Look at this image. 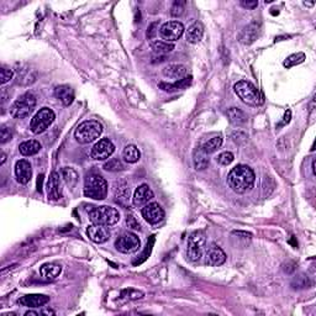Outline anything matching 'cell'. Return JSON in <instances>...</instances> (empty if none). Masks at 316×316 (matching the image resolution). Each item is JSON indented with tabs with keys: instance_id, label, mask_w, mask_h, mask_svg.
Wrapping results in <instances>:
<instances>
[{
	"instance_id": "obj_5",
	"label": "cell",
	"mask_w": 316,
	"mask_h": 316,
	"mask_svg": "<svg viewBox=\"0 0 316 316\" xmlns=\"http://www.w3.org/2000/svg\"><path fill=\"white\" fill-rule=\"evenodd\" d=\"M237 97L250 106H258L263 103V97L261 92L249 81L237 82L233 87Z\"/></svg>"
},
{
	"instance_id": "obj_28",
	"label": "cell",
	"mask_w": 316,
	"mask_h": 316,
	"mask_svg": "<svg viewBox=\"0 0 316 316\" xmlns=\"http://www.w3.org/2000/svg\"><path fill=\"white\" fill-rule=\"evenodd\" d=\"M226 115H227L228 121L231 122L235 126H240V125H244L247 121V115L239 108H230L226 111Z\"/></svg>"
},
{
	"instance_id": "obj_12",
	"label": "cell",
	"mask_w": 316,
	"mask_h": 316,
	"mask_svg": "<svg viewBox=\"0 0 316 316\" xmlns=\"http://www.w3.org/2000/svg\"><path fill=\"white\" fill-rule=\"evenodd\" d=\"M142 216L148 224L157 225L165 219V211L158 203H148L142 208Z\"/></svg>"
},
{
	"instance_id": "obj_41",
	"label": "cell",
	"mask_w": 316,
	"mask_h": 316,
	"mask_svg": "<svg viewBox=\"0 0 316 316\" xmlns=\"http://www.w3.org/2000/svg\"><path fill=\"white\" fill-rule=\"evenodd\" d=\"M241 5L244 8H246V9H255V8L258 7V2L257 0H253V2H246V0H242L241 2Z\"/></svg>"
},
{
	"instance_id": "obj_15",
	"label": "cell",
	"mask_w": 316,
	"mask_h": 316,
	"mask_svg": "<svg viewBox=\"0 0 316 316\" xmlns=\"http://www.w3.org/2000/svg\"><path fill=\"white\" fill-rule=\"evenodd\" d=\"M87 235L95 244H104L110 237V231H109L108 226L92 224L87 228Z\"/></svg>"
},
{
	"instance_id": "obj_43",
	"label": "cell",
	"mask_w": 316,
	"mask_h": 316,
	"mask_svg": "<svg viewBox=\"0 0 316 316\" xmlns=\"http://www.w3.org/2000/svg\"><path fill=\"white\" fill-rule=\"evenodd\" d=\"M156 29H157V24L156 23L152 24V25L149 26L148 32H147V36H148V39H153L154 35H156V32H157Z\"/></svg>"
},
{
	"instance_id": "obj_40",
	"label": "cell",
	"mask_w": 316,
	"mask_h": 316,
	"mask_svg": "<svg viewBox=\"0 0 316 316\" xmlns=\"http://www.w3.org/2000/svg\"><path fill=\"white\" fill-rule=\"evenodd\" d=\"M126 224H127V226H129L130 228H132V230H140V228H141L140 224H138L137 220L135 219V216H133V215H127Z\"/></svg>"
},
{
	"instance_id": "obj_19",
	"label": "cell",
	"mask_w": 316,
	"mask_h": 316,
	"mask_svg": "<svg viewBox=\"0 0 316 316\" xmlns=\"http://www.w3.org/2000/svg\"><path fill=\"white\" fill-rule=\"evenodd\" d=\"M47 194L50 200L57 201L62 198V188H61V178L57 172H52L50 176V179L47 182Z\"/></svg>"
},
{
	"instance_id": "obj_46",
	"label": "cell",
	"mask_w": 316,
	"mask_h": 316,
	"mask_svg": "<svg viewBox=\"0 0 316 316\" xmlns=\"http://www.w3.org/2000/svg\"><path fill=\"white\" fill-rule=\"evenodd\" d=\"M40 315H54L53 310H42L40 311Z\"/></svg>"
},
{
	"instance_id": "obj_1",
	"label": "cell",
	"mask_w": 316,
	"mask_h": 316,
	"mask_svg": "<svg viewBox=\"0 0 316 316\" xmlns=\"http://www.w3.org/2000/svg\"><path fill=\"white\" fill-rule=\"evenodd\" d=\"M255 172L246 165H237L227 176V184L237 194L250 192L255 185Z\"/></svg>"
},
{
	"instance_id": "obj_24",
	"label": "cell",
	"mask_w": 316,
	"mask_h": 316,
	"mask_svg": "<svg viewBox=\"0 0 316 316\" xmlns=\"http://www.w3.org/2000/svg\"><path fill=\"white\" fill-rule=\"evenodd\" d=\"M62 273V267L58 263H45L41 266L40 274L43 279L54 280Z\"/></svg>"
},
{
	"instance_id": "obj_25",
	"label": "cell",
	"mask_w": 316,
	"mask_h": 316,
	"mask_svg": "<svg viewBox=\"0 0 316 316\" xmlns=\"http://www.w3.org/2000/svg\"><path fill=\"white\" fill-rule=\"evenodd\" d=\"M203 35H204L203 24L197 21V23L193 24L192 26L188 27L187 34H185V39H187L189 43H198L200 42L201 39H203Z\"/></svg>"
},
{
	"instance_id": "obj_23",
	"label": "cell",
	"mask_w": 316,
	"mask_h": 316,
	"mask_svg": "<svg viewBox=\"0 0 316 316\" xmlns=\"http://www.w3.org/2000/svg\"><path fill=\"white\" fill-rule=\"evenodd\" d=\"M54 97L64 106H69L74 100V92L69 86H58L54 89Z\"/></svg>"
},
{
	"instance_id": "obj_18",
	"label": "cell",
	"mask_w": 316,
	"mask_h": 316,
	"mask_svg": "<svg viewBox=\"0 0 316 316\" xmlns=\"http://www.w3.org/2000/svg\"><path fill=\"white\" fill-rule=\"evenodd\" d=\"M154 197L153 192H152L151 188L147 184H141L137 189L135 190V194H133V204L138 208H143L147 205L149 201L152 200Z\"/></svg>"
},
{
	"instance_id": "obj_44",
	"label": "cell",
	"mask_w": 316,
	"mask_h": 316,
	"mask_svg": "<svg viewBox=\"0 0 316 316\" xmlns=\"http://www.w3.org/2000/svg\"><path fill=\"white\" fill-rule=\"evenodd\" d=\"M42 183H43V176H39L37 179V192L42 193Z\"/></svg>"
},
{
	"instance_id": "obj_36",
	"label": "cell",
	"mask_w": 316,
	"mask_h": 316,
	"mask_svg": "<svg viewBox=\"0 0 316 316\" xmlns=\"http://www.w3.org/2000/svg\"><path fill=\"white\" fill-rule=\"evenodd\" d=\"M185 10V2H174L171 8V15L174 18H179L183 15Z\"/></svg>"
},
{
	"instance_id": "obj_16",
	"label": "cell",
	"mask_w": 316,
	"mask_h": 316,
	"mask_svg": "<svg viewBox=\"0 0 316 316\" xmlns=\"http://www.w3.org/2000/svg\"><path fill=\"white\" fill-rule=\"evenodd\" d=\"M47 303H50V296L43 295V294H29V295L23 296L18 300L19 305L30 307V309L42 307Z\"/></svg>"
},
{
	"instance_id": "obj_13",
	"label": "cell",
	"mask_w": 316,
	"mask_h": 316,
	"mask_svg": "<svg viewBox=\"0 0 316 316\" xmlns=\"http://www.w3.org/2000/svg\"><path fill=\"white\" fill-rule=\"evenodd\" d=\"M261 34V24L258 21H253V23L249 24L247 26H245L244 29L241 30V32L239 34V39L240 42L242 45H252L256 40L258 39Z\"/></svg>"
},
{
	"instance_id": "obj_22",
	"label": "cell",
	"mask_w": 316,
	"mask_h": 316,
	"mask_svg": "<svg viewBox=\"0 0 316 316\" xmlns=\"http://www.w3.org/2000/svg\"><path fill=\"white\" fill-rule=\"evenodd\" d=\"M163 75L176 81H181L188 77V68L183 64H170V66L163 68Z\"/></svg>"
},
{
	"instance_id": "obj_3",
	"label": "cell",
	"mask_w": 316,
	"mask_h": 316,
	"mask_svg": "<svg viewBox=\"0 0 316 316\" xmlns=\"http://www.w3.org/2000/svg\"><path fill=\"white\" fill-rule=\"evenodd\" d=\"M103 133V126L97 120H87L82 122L81 125L75 129L74 137L82 145L92 143L97 141Z\"/></svg>"
},
{
	"instance_id": "obj_26",
	"label": "cell",
	"mask_w": 316,
	"mask_h": 316,
	"mask_svg": "<svg viewBox=\"0 0 316 316\" xmlns=\"http://www.w3.org/2000/svg\"><path fill=\"white\" fill-rule=\"evenodd\" d=\"M41 148H42V146L36 140L25 141V142L20 143V146H19V151H20L23 156H34V154L39 153Z\"/></svg>"
},
{
	"instance_id": "obj_27",
	"label": "cell",
	"mask_w": 316,
	"mask_h": 316,
	"mask_svg": "<svg viewBox=\"0 0 316 316\" xmlns=\"http://www.w3.org/2000/svg\"><path fill=\"white\" fill-rule=\"evenodd\" d=\"M193 163L197 171H204L209 167V157L200 147L195 148L194 153H193Z\"/></svg>"
},
{
	"instance_id": "obj_31",
	"label": "cell",
	"mask_w": 316,
	"mask_h": 316,
	"mask_svg": "<svg viewBox=\"0 0 316 316\" xmlns=\"http://www.w3.org/2000/svg\"><path fill=\"white\" fill-rule=\"evenodd\" d=\"M221 145H222L221 136H215V137H212L210 138V140L206 141V142L204 143L200 148L203 149L206 154H211V153H214V152H216L217 149L221 147Z\"/></svg>"
},
{
	"instance_id": "obj_30",
	"label": "cell",
	"mask_w": 316,
	"mask_h": 316,
	"mask_svg": "<svg viewBox=\"0 0 316 316\" xmlns=\"http://www.w3.org/2000/svg\"><path fill=\"white\" fill-rule=\"evenodd\" d=\"M122 157L127 163H136L140 161L141 153L135 145H127L122 152Z\"/></svg>"
},
{
	"instance_id": "obj_45",
	"label": "cell",
	"mask_w": 316,
	"mask_h": 316,
	"mask_svg": "<svg viewBox=\"0 0 316 316\" xmlns=\"http://www.w3.org/2000/svg\"><path fill=\"white\" fill-rule=\"evenodd\" d=\"M40 311H32V310H29V311L25 312V316H39Z\"/></svg>"
},
{
	"instance_id": "obj_7",
	"label": "cell",
	"mask_w": 316,
	"mask_h": 316,
	"mask_svg": "<svg viewBox=\"0 0 316 316\" xmlns=\"http://www.w3.org/2000/svg\"><path fill=\"white\" fill-rule=\"evenodd\" d=\"M206 235L204 231H194L188 239L187 256L192 262H199L206 250Z\"/></svg>"
},
{
	"instance_id": "obj_2",
	"label": "cell",
	"mask_w": 316,
	"mask_h": 316,
	"mask_svg": "<svg viewBox=\"0 0 316 316\" xmlns=\"http://www.w3.org/2000/svg\"><path fill=\"white\" fill-rule=\"evenodd\" d=\"M87 212L93 224H99L104 226H113L118 224L120 220V212L115 208L109 205L87 206Z\"/></svg>"
},
{
	"instance_id": "obj_8",
	"label": "cell",
	"mask_w": 316,
	"mask_h": 316,
	"mask_svg": "<svg viewBox=\"0 0 316 316\" xmlns=\"http://www.w3.org/2000/svg\"><path fill=\"white\" fill-rule=\"evenodd\" d=\"M54 119H56V115H54L52 109H40V111H37L36 115L32 118L31 124H30V129H31V131L35 135H40V133L45 132L53 124Z\"/></svg>"
},
{
	"instance_id": "obj_29",
	"label": "cell",
	"mask_w": 316,
	"mask_h": 316,
	"mask_svg": "<svg viewBox=\"0 0 316 316\" xmlns=\"http://www.w3.org/2000/svg\"><path fill=\"white\" fill-rule=\"evenodd\" d=\"M61 176L69 188H74L75 185H77L79 177H78L77 172L73 170V168H70V167L62 168Z\"/></svg>"
},
{
	"instance_id": "obj_20",
	"label": "cell",
	"mask_w": 316,
	"mask_h": 316,
	"mask_svg": "<svg viewBox=\"0 0 316 316\" xmlns=\"http://www.w3.org/2000/svg\"><path fill=\"white\" fill-rule=\"evenodd\" d=\"M114 197H115V201L119 205L126 206L129 203L130 198V189L129 185L125 181L116 182L114 185Z\"/></svg>"
},
{
	"instance_id": "obj_37",
	"label": "cell",
	"mask_w": 316,
	"mask_h": 316,
	"mask_svg": "<svg viewBox=\"0 0 316 316\" xmlns=\"http://www.w3.org/2000/svg\"><path fill=\"white\" fill-rule=\"evenodd\" d=\"M233 154L231 153V152H222V153H220L219 156H217L216 161L220 163V165L222 166H228L232 163L233 161Z\"/></svg>"
},
{
	"instance_id": "obj_39",
	"label": "cell",
	"mask_w": 316,
	"mask_h": 316,
	"mask_svg": "<svg viewBox=\"0 0 316 316\" xmlns=\"http://www.w3.org/2000/svg\"><path fill=\"white\" fill-rule=\"evenodd\" d=\"M0 74H2V81H0V83L4 86V84H7L8 82L12 81L13 78V72L10 69H8V68H2V70H0Z\"/></svg>"
},
{
	"instance_id": "obj_9",
	"label": "cell",
	"mask_w": 316,
	"mask_h": 316,
	"mask_svg": "<svg viewBox=\"0 0 316 316\" xmlns=\"http://www.w3.org/2000/svg\"><path fill=\"white\" fill-rule=\"evenodd\" d=\"M141 246V241L135 233L125 232L119 236L115 241V247L121 253H132Z\"/></svg>"
},
{
	"instance_id": "obj_38",
	"label": "cell",
	"mask_w": 316,
	"mask_h": 316,
	"mask_svg": "<svg viewBox=\"0 0 316 316\" xmlns=\"http://www.w3.org/2000/svg\"><path fill=\"white\" fill-rule=\"evenodd\" d=\"M12 132H10V130L7 126H2V129H0V142L3 145L12 140Z\"/></svg>"
},
{
	"instance_id": "obj_47",
	"label": "cell",
	"mask_w": 316,
	"mask_h": 316,
	"mask_svg": "<svg viewBox=\"0 0 316 316\" xmlns=\"http://www.w3.org/2000/svg\"><path fill=\"white\" fill-rule=\"evenodd\" d=\"M5 160H7V156H5V153H3V156H2V165H4Z\"/></svg>"
},
{
	"instance_id": "obj_35",
	"label": "cell",
	"mask_w": 316,
	"mask_h": 316,
	"mask_svg": "<svg viewBox=\"0 0 316 316\" xmlns=\"http://www.w3.org/2000/svg\"><path fill=\"white\" fill-rule=\"evenodd\" d=\"M104 170L108 172H120L125 170V166L119 158H111L104 165Z\"/></svg>"
},
{
	"instance_id": "obj_10",
	"label": "cell",
	"mask_w": 316,
	"mask_h": 316,
	"mask_svg": "<svg viewBox=\"0 0 316 316\" xmlns=\"http://www.w3.org/2000/svg\"><path fill=\"white\" fill-rule=\"evenodd\" d=\"M184 32V25L181 21H168L160 27V35L166 42H174L179 40Z\"/></svg>"
},
{
	"instance_id": "obj_34",
	"label": "cell",
	"mask_w": 316,
	"mask_h": 316,
	"mask_svg": "<svg viewBox=\"0 0 316 316\" xmlns=\"http://www.w3.org/2000/svg\"><path fill=\"white\" fill-rule=\"evenodd\" d=\"M305 58H306V56H305V53L303 52H298V53H294V54H290L289 57H288L287 59L284 61V67L287 68H291L294 66H296V64H300L303 63V62L305 61Z\"/></svg>"
},
{
	"instance_id": "obj_17",
	"label": "cell",
	"mask_w": 316,
	"mask_h": 316,
	"mask_svg": "<svg viewBox=\"0 0 316 316\" xmlns=\"http://www.w3.org/2000/svg\"><path fill=\"white\" fill-rule=\"evenodd\" d=\"M15 176L16 181L20 184H27L31 181L32 177V168L29 161L20 160L15 165Z\"/></svg>"
},
{
	"instance_id": "obj_33",
	"label": "cell",
	"mask_w": 316,
	"mask_h": 316,
	"mask_svg": "<svg viewBox=\"0 0 316 316\" xmlns=\"http://www.w3.org/2000/svg\"><path fill=\"white\" fill-rule=\"evenodd\" d=\"M143 296V291L136 290L130 288V289H125L120 294V299H124V301H131V300H137Z\"/></svg>"
},
{
	"instance_id": "obj_42",
	"label": "cell",
	"mask_w": 316,
	"mask_h": 316,
	"mask_svg": "<svg viewBox=\"0 0 316 316\" xmlns=\"http://www.w3.org/2000/svg\"><path fill=\"white\" fill-rule=\"evenodd\" d=\"M290 119H291V111H290V110H287V111H285V113H284V116H283L282 122H280V124L278 125V129H279V127H282V126H284V125L289 124Z\"/></svg>"
},
{
	"instance_id": "obj_32",
	"label": "cell",
	"mask_w": 316,
	"mask_h": 316,
	"mask_svg": "<svg viewBox=\"0 0 316 316\" xmlns=\"http://www.w3.org/2000/svg\"><path fill=\"white\" fill-rule=\"evenodd\" d=\"M151 48L154 53L166 54L174 50V45L171 42H166V41H153L151 43Z\"/></svg>"
},
{
	"instance_id": "obj_6",
	"label": "cell",
	"mask_w": 316,
	"mask_h": 316,
	"mask_svg": "<svg viewBox=\"0 0 316 316\" xmlns=\"http://www.w3.org/2000/svg\"><path fill=\"white\" fill-rule=\"evenodd\" d=\"M36 106V98L31 93H25L19 97L10 106V115L14 119H25L34 111Z\"/></svg>"
},
{
	"instance_id": "obj_14",
	"label": "cell",
	"mask_w": 316,
	"mask_h": 316,
	"mask_svg": "<svg viewBox=\"0 0 316 316\" xmlns=\"http://www.w3.org/2000/svg\"><path fill=\"white\" fill-rule=\"evenodd\" d=\"M204 257H205V263L208 266L219 267L226 262V253L219 246H216L214 244L206 247Z\"/></svg>"
},
{
	"instance_id": "obj_4",
	"label": "cell",
	"mask_w": 316,
	"mask_h": 316,
	"mask_svg": "<svg viewBox=\"0 0 316 316\" xmlns=\"http://www.w3.org/2000/svg\"><path fill=\"white\" fill-rule=\"evenodd\" d=\"M84 195L94 200H104L108 195V183L102 176L91 173L84 182Z\"/></svg>"
},
{
	"instance_id": "obj_21",
	"label": "cell",
	"mask_w": 316,
	"mask_h": 316,
	"mask_svg": "<svg viewBox=\"0 0 316 316\" xmlns=\"http://www.w3.org/2000/svg\"><path fill=\"white\" fill-rule=\"evenodd\" d=\"M192 75H188L181 81H176L174 83H166V82H160L158 83V87L162 89L163 92H167V93H174V92H178V91H184L187 89L188 87L192 84Z\"/></svg>"
},
{
	"instance_id": "obj_11",
	"label": "cell",
	"mask_w": 316,
	"mask_h": 316,
	"mask_svg": "<svg viewBox=\"0 0 316 316\" xmlns=\"http://www.w3.org/2000/svg\"><path fill=\"white\" fill-rule=\"evenodd\" d=\"M115 151V146L109 138H102L99 142H97L92 148V158L97 161H105L110 158L111 154Z\"/></svg>"
}]
</instances>
